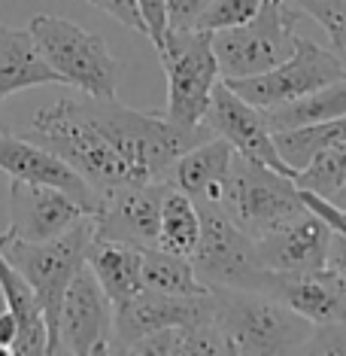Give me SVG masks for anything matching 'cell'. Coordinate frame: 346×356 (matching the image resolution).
I'll return each mask as SVG.
<instances>
[{
  "mask_svg": "<svg viewBox=\"0 0 346 356\" xmlns=\"http://www.w3.org/2000/svg\"><path fill=\"white\" fill-rule=\"evenodd\" d=\"M79 107L112 143V149L134 168V174L143 183L164 180L171 165L182 152L213 137L207 125L180 128L158 113L125 107V104H119V98H85L79 101Z\"/></svg>",
  "mask_w": 346,
  "mask_h": 356,
  "instance_id": "1",
  "label": "cell"
},
{
  "mask_svg": "<svg viewBox=\"0 0 346 356\" xmlns=\"http://www.w3.org/2000/svg\"><path fill=\"white\" fill-rule=\"evenodd\" d=\"M31 134L37 143L67 161L98 195L119 186L143 183L134 168L98 131V125L83 113L76 98H61L49 107H40L31 119Z\"/></svg>",
  "mask_w": 346,
  "mask_h": 356,
  "instance_id": "2",
  "label": "cell"
},
{
  "mask_svg": "<svg viewBox=\"0 0 346 356\" xmlns=\"http://www.w3.org/2000/svg\"><path fill=\"white\" fill-rule=\"evenodd\" d=\"M213 326L219 329L225 353H301L313 323L288 311L283 302L259 289H210Z\"/></svg>",
  "mask_w": 346,
  "mask_h": 356,
  "instance_id": "3",
  "label": "cell"
},
{
  "mask_svg": "<svg viewBox=\"0 0 346 356\" xmlns=\"http://www.w3.org/2000/svg\"><path fill=\"white\" fill-rule=\"evenodd\" d=\"M92 234H94L92 213L49 241H19L0 234V253L10 259L12 268L28 280V286L37 296L40 311H43L46 335H49L46 353H55V329H58L61 298L67 293L73 274L85 265V247L92 241Z\"/></svg>",
  "mask_w": 346,
  "mask_h": 356,
  "instance_id": "4",
  "label": "cell"
},
{
  "mask_svg": "<svg viewBox=\"0 0 346 356\" xmlns=\"http://www.w3.org/2000/svg\"><path fill=\"white\" fill-rule=\"evenodd\" d=\"M28 31L64 86L79 88L85 98H119L122 61L101 34L52 13L34 15Z\"/></svg>",
  "mask_w": 346,
  "mask_h": 356,
  "instance_id": "5",
  "label": "cell"
},
{
  "mask_svg": "<svg viewBox=\"0 0 346 356\" xmlns=\"http://www.w3.org/2000/svg\"><path fill=\"white\" fill-rule=\"evenodd\" d=\"M301 10L292 0H261L252 19L213 34L222 79H243L283 64L297 46Z\"/></svg>",
  "mask_w": 346,
  "mask_h": 356,
  "instance_id": "6",
  "label": "cell"
},
{
  "mask_svg": "<svg viewBox=\"0 0 346 356\" xmlns=\"http://www.w3.org/2000/svg\"><path fill=\"white\" fill-rule=\"evenodd\" d=\"M219 204L231 216V222L252 241L307 207L301 189L295 186V177H286L240 152L231 156Z\"/></svg>",
  "mask_w": 346,
  "mask_h": 356,
  "instance_id": "7",
  "label": "cell"
},
{
  "mask_svg": "<svg viewBox=\"0 0 346 356\" xmlns=\"http://www.w3.org/2000/svg\"><path fill=\"white\" fill-rule=\"evenodd\" d=\"M158 55L167 74L164 119L180 128H200L213 86L222 76L213 52V34L200 28L167 31Z\"/></svg>",
  "mask_w": 346,
  "mask_h": 356,
  "instance_id": "8",
  "label": "cell"
},
{
  "mask_svg": "<svg viewBox=\"0 0 346 356\" xmlns=\"http://www.w3.org/2000/svg\"><path fill=\"white\" fill-rule=\"evenodd\" d=\"M200 234L191 250V268L207 289H259L268 271L259 265L255 241L231 222L219 201H195Z\"/></svg>",
  "mask_w": 346,
  "mask_h": 356,
  "instance_id": "9",
  "label": "cell"
},
{
  "mask_svg": "<svg viewBox=\"0 0 346 356\" xmlns=\"http://www.w3.org/2000/svg\"><path fill=\"white\" fill-rule=\"evenodd\" d=\"M343 76H346V55L313 43L310 37H297L295 52L283 64L264 70V74L243 76V79H225V83L243 101L268 110V107L297 101Z\"/></svg>",
  "mask_w": 346,
  "mask_h": 356,
  "instance_id": "10",
  "label": "cell"
},
{
  "mask_svg": "<svg viewBox=\"0 0 346 356\" xmlns=\"http://www.w3.org/2000/svg\"><path fill=\"white\" fill-rule=\"evenodd\" d=\"M213 320V293L198 296H167L143 286L128 302L112 307L110 353H125L143 335H152L167 326H198Z\"/></svg>",
  "mask_w": 346,
  "mask_h": 356,
  "instance_id": "11",
  "label": "cell"
},
{
  "mask_svg": "<svg viewBox=\"0 0 346 356\" xmlns=\"http://www.w3.org/2000/svg\"><path fill=\"white\" fill-rule=\"evenodd\" d=\"M110 335H112V302L94 280V274L83 265L67 293L61 298L58 311V329H55V353H73V356H92V353H110Z\"/></svg>",
  "mask_w": 346,
  "mask_h": 356,
  "instance_id": "12",
  "label": "cell"
},
{
  "mask_svg": "<svg viewBox=\"0 0 346 356\" xmlns=\"http://www.w3.org/2000/svg\"><path fill=\"white\" fill-rule=\"evenodd\" d=\"M204 125L210 128L213 134L225 137L240 156L261 161V165H268L286 177L297 174L295 168H288L283 156H279L277 143H273V131H270L268 119H264V110L243 101L237 92H231L225 79H219V83L213 86L210 104H207V113H204Z\"/></svg>",
  "mask_w": 346,
  "mask_h": 356,
  "instance_id": "13",
  "label": "cell"
},
{
  "mask_svg": "<svg viewBox=\"0 0 346 356\" xmlns=\"http://www.w3.org/2000/svg\"><path fill=\"white\" fill-rule=\"evenodd\" d=\"M167 189H171L167 180H146L103 192L98 210L92 213L94 238L122 241L134 247H155L158 213Z\"/></svg>",
  "mask_w": 346,
  "mask_h": 356,
  "instance_id": "14",
  "label": "cell"
},
{
  "mask_svg": "<svg viewBox=\"0 0 346 356\" xmlns=\"http://www.w3.org/2000/svg\"><path fill=\"white\" fill-rule=\"evenodd\" d=\"M331 225L304 207L292 220L273 225L261 238H255V256L264 271L273 274H304L325 268Z\"/></svg>",
  "mask_w": 346,
  "mask_h": 356,
  "instance_id": "15",
  "label": "cell"
},
{
  "mask_svg": "<svg viewBox=\"0 0 346 356\" xmlns=\"http://www.w3.org/2000/svg\"><path fill=\"white\" fill-rule=\"evenodd\" d=\"M0 171L10 174L12 180L40 183V186H52V189L67 192L88 213H94L101 204V195L67 161L58 159L52 149H46L43 143L19 137V134L6 131V128H0Z\"/></svg>",
  "mask_w": 346,
  "mask_h": 356,
  "instance_id": "16",
  "label": "cell"
},
{
  "mask_svg": "<svg viewBox=\"0 0 346 356\" xmlns=\"http://www.w3.org/2000/svg\"><path fill=\"white\" fill-rule=\"evenodd\" d=\"M88 210L67 192L52 186L12 180L10 183V229L3 234L19 241H49L76 225Z\"/></svg>",
  "mask_w": 346,
  "mask_h": 356,
  "instance_id": "17",
  "label": "cell"
},
{
  "mask_svg": "<svg viewBox=\"0 0 346 356\" xmlns=\"http://www.w3.org/2000/svg\"><path fill=\"white\" fill-rule=\"evenodd\" d=\"M261 293L283 302L288 311L313 326L346 320V283L331 268L304 274H273L268 271Z\"/></svg>",
  "mask_w": 346,
  "mask_h": 356,
  "instance_id": "18",
  "label": "cell"
},
{
  "mask_svg": "<svg viewBox=\"0 0 346 356\" xmlns=\"http://www.w3.org/2000/svg\"><path fill=\"white\" fill-rule=\"evenodd\" d=\"M231 156H234V147L225 137L213 134L182 152L171 165L164 180L173 189L186 192L191 201H219L222 183L228 177Z\"/></svg>",
  "mask_w": 346,
  "mask_h": 356,
  "instance_id": "19",
  "label": "cell"
},
{
  "mask_svg": "<svg viewBox=\"0 0 346 356\" xmlns=\"http://www.w3.org/2000/svg\"><path fill=\"white\" fill-rule=\"evenodd\" d=\"M37 86H64L28 28L0 25V101Z\"/></svg>",
  "mask_w": 346,
  "mask_h": 356,
  "instance_id": "20",
  "label": "cell"
},
{
  "mask_svg": "<svg viewBox=\"0 0 346 356\" xmlns=\"http://www.w3.org/2000/svg\"><path fill=\"white\" fill-rule=\"evenodd\" d=\"M140 259L143 247L122 244V241H107V238H94L85 247V265L94 274V280L101 283V289L107 293L112 307L128 302L131 296H137L143 289L140 280Z\"/></svg>",
  "mask_w": 346,
  "mask_h": 356,
  "instance_id": "21",
  "label": "cell"
},
{
  "mask_svg": "<svg viewBox=\"0 0 346 356\" xmlns=\"http://www.w3.org/2000/svg\"><path fill=\"white\" fill-rule=\"evenodd\" d=\"M0 289H3L6 311L12 314L15 326H19V335H15L10 353H46L49 335H46V320L37 305V296L3 253H0Z\"/></svg>",
  "mask_w": 346,
  "mask_h": 356,
  "instance_id": "22",
  "label": "cell"
},
{
  "mask_svg": "<svg viewBox=\"0 0 346 356\" xmlns=\"http://www.w3.org/2000/svg\"><path fill=\"white\" fill-rule=\"evenodd\" d=\"M346 116V76L334 79V83L316 88V92L304 95L297 101L279 104V107H268L264 119H268L270 131H286V128L297 125H313V122H328V119Z\"/></svg>",
  "mask_w": 346,
  "mask_h": 356,
  "instance_id": "23",
  "label": "cell"
},
{
  "mask_svg": "<svg viewBox=\"0 0 346 356\" xmlns=\"http://www.w3.org/2000/svg\"><path fill=\"white\" fill-rule=\"evenodd\" d=\"M198 234H200L198 204L186 195V192H180L171 186V189L164 192V201H161L155 247L164 250V253L191 256V250L198 244Z\"/></svg>",
  "mask_w": 346,
  "mask_h": 356,
  "instance_id": "24",
  "label": "cell"
},
{
  "mask_svg": "<svg viewBox=\"0 0 346 356\" xmlns=\"http://www.w3.org/2000/svg\"><path fill=\"white\" fill-rule=\"evenodd\" d=\"M140 280L146 289L167 296H198L207 293V286L198 280L195 268H191L189 256H176L164 253L158 247H143L140 259Z\"/></svg>",
  "mask_w": 346,
  "mask_h": 356,
  "instance_id": "25",
  "label": "cell"
},
{
  "mask_svg": "<svg viewBox=\"0 0 346 356\" xmlns=\"http://www.w3.org/2000/svg\"><path fill=\"white\" fill-rule=\"evenodd\" d=\"M343 140H346V116L328 119V122L286 128V131H273V143H277L279 156L295 171H301L319 149L334 147V143H343Z\"/></svg>",
  "mask_w": 346,
  "mask_h": 356,
  "instance_id": "26",
  "label": "cell"
},
{
  "mask_svg": "<svg viewBox=\"0 0 346 356\" xmlns=\"http://www.w3.org/2000/svg\"><path fill=\"white\" fill-rule=\"evenodd\" d=\"M295 186L304 192H313L319 198H331L337 189H343L346 186V140L319 149L295 174Z\"/></svg>",
  "mask_w": 346,
  "mask_h": 356,
  "instance_id": "27",
  "label": "cell"
},
{
  "mask_svg": "<svg viewBox=\"0 0 346 356\" xmlns=\"http://www.w3.org/2000/svg\"><path fill=\"white\" fill-rule=\"evenodd\" d=\"M261 0H204V10H200L195 28L216 34V31L243 25L246 19H252L259 10Z\"/></svg>",
  "mask_w": 346,
  "mask_h": 356,
  "instance_id": "28",
  "label": "cell"
},
{
  "mask_svg": "<svg viewBox=\"0 0 346 356\" xmlns=\"http://www.w3.org/2000/svg\"><path fill=\"white\" fill-rule=\"evenodd\" d=\"M301 13L319 22L322 31L331 37L334 52L346 55V0H292Z\"/></svg>",
  "mask_w": 346,
  "mask_h": 356,
  "instance_id": "29",
  "label": "cell"
},
{
  "mask_svg": "<svg viewBox=\"0 0 346 356\" xmlns=\"http://www.w3.org/2000/svg\"><path fill=\"white\" fill-rule=\"evenodd\" d=\"M301 353H346V320L313 326Z\"/></svg>",
  "mask_w": 346,
  "mask_h": 356,
  "instance_id": "30",
  "label": "cell"
},
{
  "mask_svg": "<svg viewBox=\"0 0 346 356\" xmlns=\"http://www.w3.org/2000/svg\"><path fill=\"white\" fill-rule=\"evenodd\" d=\"M88 3L98 6L101 13H107L110 19L122 22L125 28L146 37V22H143V13H140V6H137V0H88Z\"/></svg>",
  "mask_w": 346,
  "mask_h": 356,
  "instance_id": "31",
  "label": "cell"
},
{
  "mask_svg": "<svg viewBox=\"0 0 346 356\" xmlns=\"http://www.w3.org/2000/svg\"><path fill=\"white\" fill-rule=\"evenodd\" d=\"M143 13V22H146V37L149 43L161 49L164 46V34H167V13H164V0H137Z\"/></svg>",
  "mask_w": 346,
  "mask_h": 356,
  "instance_id": "32",
  "label": "cell"
},
{
  "mask_svg": "<svg viewBox=\"0 0 346 356\" xmlns=\"http://www.w3.org/2000/svg\"><path fill=\"white\" fill-rule=\"evenodd\" d=\"M200 10H204V0H164L167 31H189V28H195Z\"/></svg>",
  "mask_w": 346,
  "mask_h": 356,
  "instance_id": "33",
  "label": "cell"
},
{
  "mask_svg": "<svg viewBox=\"0 0 346 356\" xmlns=\"http://www.w3.org/2000/svg\"><path fill=\"white\" fill-rule=\"evenodd\" d=\"M301 198H304V204H307L313 213H319L334 232H340L343 238H346V207H337L334 201L319 198V195H313V192H304V189H301Z\"/></svg>",
  "mask_w": 346,
  "mask_h": 356,
  "instance_id": "34",
  "label": "cell"
},
{
  "mask_svg": "<svg viewBox=\"0 0 346 356\" xmlns=\"http://www.w3.org/2000/svg\"><path fill=\"white\" fill-rule=\"evenodd\" d=\"M325 268H331L337 277L346 283V238H343L340 232H334V229H331V241H328Z\"/></svg>",
  "mask_w": 346,
  "mask_h": 356,
  "instance_id": "35",
  "label": "cell"
},
{
  "mask_svg": "<svg viewBox=\"0 0 346 356\" xmlns=\"http://www.w3.org/2000/svg\"><path fill=\"white\" fill-rule=\"evenodd\" d=\"M19 335V326H15V317L10 311H0V353H10L12 350V341Z\"/></svg>",
  "mask_w": 346,
  "mask_h": 356,
  "instance_id": "36",
  "label": "cell"
},
{
  "mask_svg": "<svg viewBox=\"0 0 346 356\" xmlns=\"http://www.w3.org/2000/svg\"><path fill=\"white\" fill-rule=\"evenodd\" d=\"M328 201H334L337 207H346V186H343V189H337V192H334V195L328 198Z\"/></svg>",
  "mask_w": 346,
  "mask_h": 356,
  "instance_id": "37",
  "label": "cell"
},
{
  "mask_svg": "<svg viewBox=\"0 0 346 356\" xmlns=\"http://www.w3.org/2000/svg\"><path fill=\"white\" fill-rule=\"evenodd\" d=\"M3 307H6V302H3V289H0V311H3Z\"/></svg>",
  "mask_w": 346,
  "mask_h": 356,
  "instance_id": "38",
  "label": "cell"
}]
</instances>
